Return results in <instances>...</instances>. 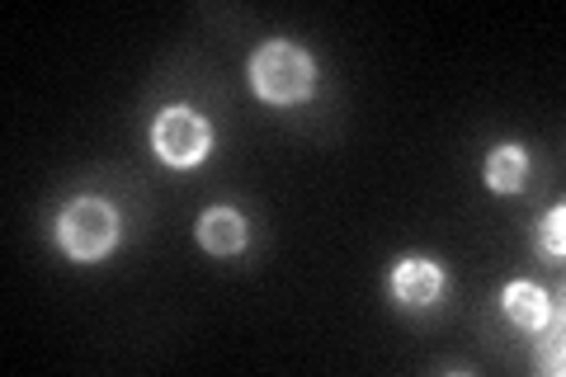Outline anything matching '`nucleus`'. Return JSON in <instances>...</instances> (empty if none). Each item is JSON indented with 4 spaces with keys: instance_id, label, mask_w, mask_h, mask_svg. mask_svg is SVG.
Segmentation results:
<instances>
[{
    "instance_id": "4",
    "label": "nucleus",
    "mask_w": 566,
    "mask_h": 377,
    "mask_svg": "<svg viewBox=\"0 0 566 377\" xmlns=\"http://www.w3.org/2000/svg\"><path fill=\"white\" fill-rule=\"evenodd\" d=\"M439 289H444V274H439V264H430V260H406L392 274V293L406 307H430Z\"/></svg>"
},
{
    "instance_id": "8",
    "label": "nucleus",
    "mask_w": 566,
    "mask_h": 377,
    "mask_svg": "<svg viewBox=\"0 0 566 377\" xmlns=\"http://www.w3.org/2000/svg\"><path fill=\"white\" fill-rule=\"evenodd\" d=\"M562 222H566V212L562 208H553V212H547V218H543V250H553V255H562Z\"/></svg>"
},
{
    "instance_id": "7",
    "label": "nucleus",
    "mask_w": 566,
    "mask_h": 377,
    "mask_svg": "<svg viewBox=\"0 0 566 377\" xmlns=\"http://www.w3.org/2000/svg\"><path fill=\"white\" fill-rule=\"evenodd\" d=\"M524 179V151L520 147H495L486 160V185L495 193H515Z\"/></svg>"
},
{
    "instance_id": "3",
    "label": "nucleus",
    "mask_w": 566,
    "mask_h": 377,
    "mask_svg": "<svg viewBox=\"0 0 566 377\" xmlns=\"http://www.w3.org/2000/svg\"><path fill=\"white\" fill-rule=\"evenodd\" d=\"M156 151H161V160H170V166H193V160L208 156V123L199 114L189 109H166L161 118H156Z\"/></svg>"
},
{
    "instance_id": "6",
    "label": "nucleus",
    "mask_w": 566,
    "mask_h": 377,
    "mask_svg": "<svg viewBox=\"0 0 566 377\" xmlns=\"http://www.w3.org/2000/svg\"><path fill=\"white\" fill-rule=\"evenodd\" d=\"M501 307H505V316L515 321V326H524V331H538L543 321L553 316V307H547V293L534 289V283H510V289L501 293Z\"/></svg>"
},
{
    "instance_id": "5",
    "label": "nucleus",
    "mask_w": 566,
    "mask_h": 377,
    "mask_svg": "<svg viewBox=\"0 0 566 377\" xmlns=\"http://www.w3.org/2000/svg\"><path fill=\"white\" fill-rule=\"evenodd\" d=\"M199 241H203V250H212V255H237V250L245 245L241 212H232V208H208L203 218H199Z\"/></svg>"
},
{
    "instance_id": "1",
    "label": "nucleus",
    "mask_w": 566,
    "mask_h": 377,
    "mask_svg": "<svg viewBox=\"0 0 566 377\" xmlns=\"http://www.w3.org/2000/svg\"><path fill=\"white\" fill-rule=\"evenodd\" d=\"M312 57L293 43H264L251 57V81L264 100L274 104H297L312 95Z\"/></svg>"
},
{
    "instance_id": "2",
    "label": "nucleus",
    "mask_w": 566,
    "mask_h": 377,
    "mask_svg": "<svg viewBox=\"0 0 566 377\" xmlns=\"http://www.w3.org/2000/svg\"><path fill=\"white\" fill-rule=\"evenodd\" d=\"M114 237H118V218H114L109 203L76 199V203L66 208V218H62V245L76 260H99L104 250L114 245Z\"/></svg>"
}]
</instances>
